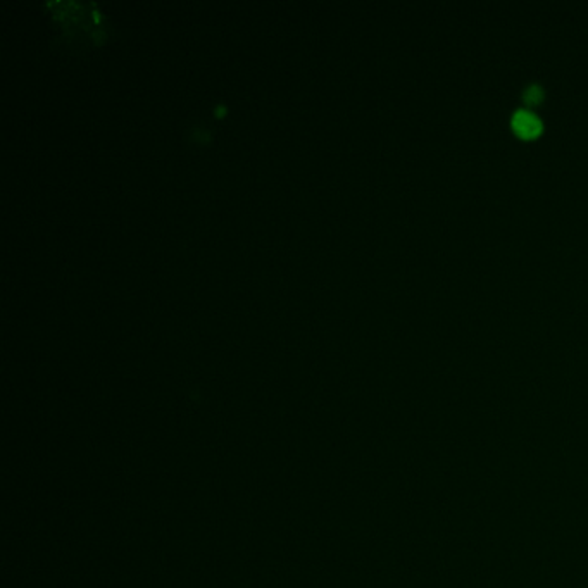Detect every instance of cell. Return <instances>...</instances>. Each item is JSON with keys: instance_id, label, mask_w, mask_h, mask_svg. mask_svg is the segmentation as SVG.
<instances>
[{"instance_id": "obj_1", "label": "cell", "mask_w": 588, "mask_h": 588, "mask_svg": "<svg viewBox=\"0 0 588 588\" xmlns=\"http://www.w3.org/2000/svg\"><path fill=\"white\" fill-rule=\"evenodd\" d=\"M510 125H513V130L516 132V135H520L521 138H526V140L537 138L542 133V121L533 112L526 111V109L514 112Z\"/></svg>"}, {"instance_id": "obj_2", "label": "cell", "mask_w": 588, "mask_h": 588, "mask_svg": "<svg viewBox=\"0 0 588 588\" xmlns=\"http://www.w3.org/2000/svg\"><path fill=\"white\" fill-rule=\"evenodd\" d=\"M542 97H544V92H542V88L535 87V85L523 93V99H525L526 104H532V105L538 104V102L542 100Z\"/></svg>"}]
</instances>
